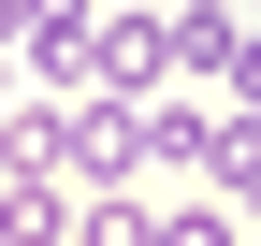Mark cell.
I'll return each mask as SVG.
<instances>
[{
	"label": "cell",
	"instance_id": "3957f363",
	"mask_svg": "<svg viewBox=\"0 0 261 246\" xmlns=\"http://www.w3.org/2000/svg\"><path fill=\"white\" fill-rule=\"evenodd\" d=\"M189 15H218V0H189Z\"/></svg>",
	"mask_w": 261,
	"mask_h": 246
},
{
	"label": "cell",
	"instance_id": "7a4b0ae2",
	"mask_svg": "<svg viewBox=\"0 0 261 246\" xmlns=\"http://www.w3.org/2000/svg\"><path fill=\"white\" fill-rule=\"evenodd\" d=\"M218 73H232V87H247V102H261V44H232V58H218Z\"/></svg>",
	"mask_w": 261,
	"mask_h": 246
},
{
	"label": "cell",
	"instance_id": "6da1fadb",
	"mask_svg": "<svg viewBox=\"0 0 261 246\" xmlns=\"http://www.w3.org/2000/svg\"><path fill=\"white\" fill-rule=\"evenodd\" d=\"M145 246H232V218L218 203H174V218H145Z\"/></svg>",
	"mask_w": 261,
	"mask_h": 246
}]
</instances>
